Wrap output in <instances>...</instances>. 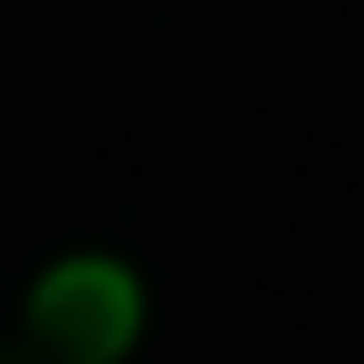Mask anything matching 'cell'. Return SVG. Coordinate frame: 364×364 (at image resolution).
Listing matches in <instances>:
<instances>
[{
  "mask_svg": "<svg viewBox=\"0 0 364 364\" xmlns=\"http://www.w3.org/2000/svg\"><path fill=\"white\" fill-rule=\"evenodd\" d=\"M141 282L116 257H58L25 290V340L50 364H124L141 340Z\"/></svg>",
  "mask_w": 364,
  "mask_h": 364,
  "instance_id": "6da1fadb",
  "label": "cell"
},
{
  "mask_svg": "<svg viewBox=\"0 0 364 364\" xmlns=\"http://www.w3.org/2000/svg\"><path fill=\"white\" fill-rule=\"evenodd\" d=\"M0 364H50V356H42L33 340H0Z\"/></svg>",
  "mask_w": 364,
  "mask_h": 364,
  "instance_id": "7a4b0ae2",
  "label": "cell"
}]
</instances>
